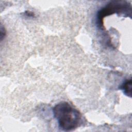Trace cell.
<instances>
[{"label":"cell","mask_w":132,"mask_h":132,"mask_svg":"<svg viewBox=\"0 0 132 132\" xmlns=\"http://www.w3.org/2000/svg\"><path fill=\"white\" fill-rule=\"evenodd\" d=\"M54 118L59 128L64 131H71L77 128L81 122L80 112L67 102H61L53 108Z\"/></svg>","instance_id":"6da1fadb"},{"label":"cell","mask_w":132,"mask_h":132,"mask_svg":"<svg viewBox=\"0 0 132 132\" xmlns=\"http://www.w3.org/2000/svg\"><path fill=\"white\" fill-rule=\"evenodd\" d=\"M131 7L128 3L124 1H111L101 9L97 13V23L98 27L102 28L103 20L105 17L113 13H124L130 11Z\"/></svg>","instance_id":"7a4b0ae2"},{"label":"cell","mask_w":132,"mask_h":132,"mask_svg":"<svg viewBox=\"0 0 132 132\" xmlns=\"http://www.w3.org/2000/svg\"><path fill=\"white\" fill-rule=\"evenodd\" d=\"M119 89L121 90L123 93L127 96H131V80L127 79L120 86Z\"/></svg>","instance_id":"3957f363"},{"label":"cell","mask_w":132,"mask_h":132,"mask_svg":"<svg viewBox=\"0 0 132 132\" xmlns=\"http://www.w3.org/2000/svg\"><path fill=\"white\" fill-rule=\"evenodd\" d=\"M5 34H6L5 29V28H4V30L3 31V28L1 26V40H2L3 38H4L5 36Z\"/></svg>","instance_id":"277c9868"},{"label":"cell","mask_w":132,"mask_h":132,"mask_svg":"<svg viewBox=\"0 0 132 132\" xmlns=\"http://www.w3.org/2000/svg\"><path fill=\"white\" fill-rule=\"evenodd\" d=\"M25 13L27 16L28 17H34L35 16V14L32 12H30L29 11H26L25 12Z\"/></svg>","instance_id":"5b68a950"}]
</instances>
